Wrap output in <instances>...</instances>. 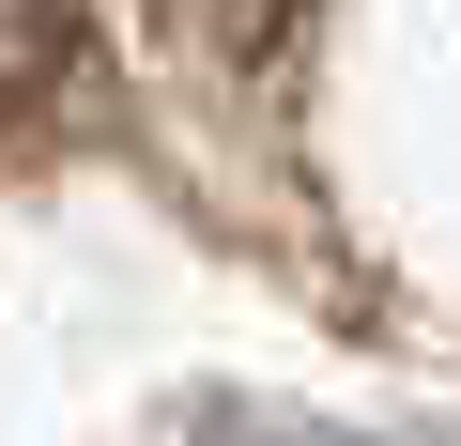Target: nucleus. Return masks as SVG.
Returning <instances> with one entry per match:
<instances>
[{
  "mask_svg": "<svg viewBox=\"0 0 461 446\" xmlns=\"http://www.w3.org/2000/svg\"><path fill=\"white\" fill-rule=\"evenodd\" d=\"M62 77H77V16L62 0H0V123H32Z\"/></svg>",
  "mask_w": 461,
  "mask_h": 446,
  "instance_id": "f257e3e1",
  "label": "nucleus"
},
{
  "mask_svg": "<svg viewBox=\"0 0 461 446\" xmlns=\"http://www.w3.org/2000/svg\"><path fill=\"white\" fill-rule=\"evenodd\" d=\"M154 16H169V32L200 47V62H262V47H277V32L308 16V0H154Z\"/></svg>",
  "mask_w": 461,
  "mask_h": 446,
  "instance_id": "f03ea898",
  "label": "nucleus"
}]
</instances>
